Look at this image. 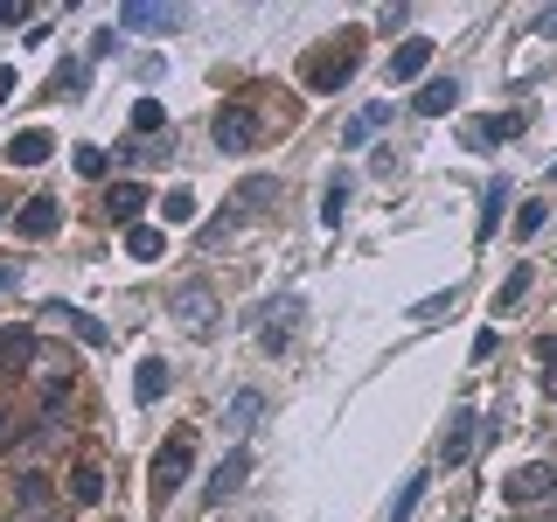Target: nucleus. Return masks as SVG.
<instances>
[{"mask_svg": "<svg viewBox=\"0 0 557 522\" xmlns=\"http://www.w3.org/2000/svg\"><path fill=\"white\" fill-rule=\"evenodd\" d=\"M516 202V188H509V174H495V182H487L481 188V223H474V237L487 244V237H495L502 231V209H509Z\"/></svg>", "mask_w": 557, "mask_h": 522, "instance_id": "11", "label": "nucleus"}, {"mask_svg": "<svg viewBox=\"0 0 557 522\" xmlns=\"http://www.w3.org/2000/svg\"><path fill=\"white\" fill-rule=\"evenodd\" d=\"M425 487H432L425 474H411L405 487H397V501H391V515H383V522H411V509H418V501H425Z\"/></svg>", "mask_w": 557, "mask_h": 522, "instance_id": "26", "label": "nucleus"}, {"mask_svg": "<svg viewBox=\"0 0 557 522\" xmlns=\"http://www.w3.org/2000/svg\"><path fill=\"white\" fill-rule=\"evenodd\" d=\"M168 383H174V370H168L161 356H147V362H139V376H133V397H139V405H161Z\"/></svg>", "mask_w": 557, "mask_h": 522, "instance_id": "17", "label": "nucleus"}, {"mask_svg": "<svg viewBox=\"0 0 557 522\" xmlns=\"http://www.w3.org/2000/svg\"><path fill=\"white\" fill-rule=\"evenodd\" d=\"M168 313L188 327V335H216V321H223V307H216V293L202 286V278H188V286H174V300Z\"/></svg>", "mask_w": 557, "mask_h": 522, "instance_id": "3", "label": "nucleus"}, {"mask_svg": "<svg viewBox=\"0 0 557 522\" xmlns=\"http://www.w3.org/2000/svg\"><path fill=\"white\" fill-rule=\"evenodd\" d=\"M14 231H22L28 244L57 237V231H63V202H57V196H28L22 209H14Z\"/></svg>", "mask_w": 557, "mask_h": 522, "instance_id": "6", "label": "nucleus"}, {"mask_svg": "<svg viewBox=\"0 0 557 522\" xmlns=\"http://www.w3.org/2000/svg\"><path fill=\"white\" fill-rule=\"evenodd\" d=\"M544 28H550V35H557V8H550V14H544Z\"/></svg>", "mask_w": 557, "mask_h": 522, "instance_id": "40", "label": "nucleus"}, {"mask_svg": "<svg viewBox=\"0 0 557 522\" xmlns=\"http://www.w3.org/2000/svg\"><path fill=\"white\" fill-rule=\"evenodd\" d=\"M530 278H536L530 265H516L509 278H502V293H495V313H509V307H522V293H530Z\"/></svg>", "mask_w": 557, "mask_h": 522, "instance_id": "28", "label": "nucleus"}, {"mask_svg": "<svg viewBox=\"0 0 557 522\" xmlns=\"http://www.w3.org/2000/svg\"><path fill=\"white\" fill-rule=\"evenodd\" d=\"M49 321H63V327H70V335H77L84 348H104V341H112V327H104V321H91L84 307H49Z\"/></svg>", "mask_w": 557, "mask_h": 522, "instance_id": "15", "label": "nucleus"}, {"mask_svg": "<svg viewBox=\"0 0 557 522\" xmlns=\"http://www.w3.org/2000/svg\"><path fill=\"white\" fill-rule=\"evenodd\" d=\"M522 126H530V112H495V119H474V126H467V147L487 153L495 139H516Z\"/></svg>", "mask_w": 557, "mask_h": 522, "instance_id": "10", "label": "nucleus"}, {"mask_svg": "<svg viewBox=\"0 0 557 522\" xmlns=\"http://www.w3.org/2000/svg\"><path fill=\"white\" fill-rule=\"evenodd\" d=\"M383 119H391V104H362L356 119H348V133H342V147H362V139H370Z\"/></svg>", "mask_w": 557, "mask_h": 522, "instance_id": "24", "label": "nucleus"}, {"mask_svg": "<svg viewBox=\"0 0 557 522\" xmlns=\"http://www.w3.org/2000/svg\"><path fill=\"white\" fill-rule=\"evenodd\" d=\"M161 126H168V104L161 98H139L133 104V133H161Z\"/></svg>", "mask_w": 557, "mask_h": 522, "instance_id": "30", "label": "nucleus"}, {"mask_svg": "<svg viewBox=\"0 0 557 522\" xmlns=\"http://www.w3.org/2000/svg\"><path fill=\"white\" fill-rule=\"evenodd\" d=\"M14 522H63L57 509H49V481H22V509H14Z\"/></svg>", "mask_w": 557, "mask_h": 522, "instance_id": "21", "label": "nucleus"}, {"mask_svg": "<svg viewBox=\"0 0 557 522\" xmlns=\"http://www.w3.org/2000/svg\"><path fill=\"white\" fill-rule=\"evenodd\" d=\"M70 501H77V509H98V501H104V474H98V460H77V467H70Z\"/></svg>", "mask_w": 557, "mask_h": 522, "instance_id": "18", "label": "nucleus"}, {"mask_svg": "<svg viewBox=\"0 0 557 522\" xmlns=\"http://www.w3.org/2000/svg\"><path fill=\"white\" fill-rule=\"evenodd\" d=\"M70 161H77V174H84V182H104L112 153H104V147H70Z\"/></svg>", "mask_w": 557, "mask_h": 522, "instance_id": "29", "label": "nucleus"}, {"mask_svg": "<svg viewBox=\"0 0 557 522\" xmlns=\"http://www.w3.org/2000/svg\"><path fill=\"white\" fill-rule=\"evenodd\" d=\"M188 467H196V432H174V439H168L161 452H153V467H147V487H153V509H168V501L182 495Z\"/></svg>", "mask_w": 557, "mask_h": 522, "instance_id": "1", "label": "nucleus"}, {"mask_svg": "<svg viewBox=\"0 0 557 522\" xmlns=\"http://www.w3.org/2000/svg\"><path fill=\"white\" fill-rule=\"evenodd\" d=\"M536 376H544V390L557 397V335H544V341H536Z\"/></svg>", "mask_w": 557, "mask_h": 522, "instance_id": "32", "label": "nucleus"}, {"mask_svg": "<svg viewBox=\"0 0 557 522\" xmlns=\"http://www.w3.org/2000/svg\"><path fill=\"white\" fill-rule=\"evenodd\" d=\"M70 383H77V376H70V362L57 356V370L42 376V405H63V397H70Z\"/></svg>", "mask_w": 557, "mask_h": 522, "instance_id": "31", "label": "nucleus"}, {"mask_svg": "<svg viewBox=\"0 0 557 522\" xmlns=\"http://www.w3.org/2000/svg\"><path fill=\"white\" fill-rule=\"evenodd\" d=\"M0 446H8V411H0Z\"/></svg>", "mask_w": 557, "mask_h": 522, "instance_id": "41", "label": "nucleus"}, {"mask_svg": "<svg viewBox=\"0 0 557 522\" xmlns=\"http://www.w3.org/2000/svg\"><path fill=\"white\" fill-rule=\"evenodd\" d=\"M425 63H432V42H425V35H405V42H397V57H391V84L425 77Z\"/></svg>", "mask_w": 557, "mask_h": 522, "instance_id": "13", "label": "nucleus"}, {"mask_svg": "<svg viewBox=\"0 0 557 522\" xmlns=\"http://www.w3.org/2000/svg\"><path fill=\"white\" fill-rule=\"evenodd\" d=\"M126 251H133V258H161V251H168V231H153V223H133V231H126Z\"/></svg>", "mask_w": 557, "mask_h": 522, "instance_id": "25", "label": "nucleus"}, {"mask_svg": "<svg viewBox=\"0 0 557 522\" xmlns=\"http://www.w3.org/2000/svg\"><path fill=\"white\" fill-rule=\"evenodd\" d=\"M14 278H22V272H14V265H0V293H8V286H14Z\"/></svg>", "mask_w": 557, "mask_h": 522, "instance_id": "39", "label": "nucleus"}, {"mask_svg": "<svg viewBox=\"0 0 557 522\" xmlns=\"http://www.w3.org/2000/svg\"><path fill=\"white\" fill-rule=\"evenodd\" d=\"M342 216H348V174H335V182L321 188V223H327V231H342Z\"/></svg>", "mask_w": 557, "mask_h": 522, "instance_id": "23", "label": "nucleus"}, {"mask_svg": "<svg viewBox=\"0 0 557 522\" xmlns=\"http://www.w3.org/2000/svg\"><path fill=\"white\" fill-rule=\"evenodd\" d=\"M49 153H57V139H49V133H14V139H8V161H14V167H42Z\"/></svg>", "mask_w": 557, "mask_h": 522, "instance_id": "20", "label": "nucleus"}, {"mask_svg": "<svg viewBox=\"0 0 557 522\" xmlns=\"http://www.w3.org/2000/svg\"><path fill=\"white\" fill-rule=\"evenodd\" d=\"M244 474H251V452L231 446V460H216V474H209V487H202V509H223V501L244 487Z\"/></svg>", "mask_w": 557, "mask_h": 522, "instance_id": "7", "label": "nucleus"}, {"mask_svg": "<svg viewBox=\"0 0 557 522\" xmlns=\"http://www.w3.org/2000/svg\"><path fill=\"white\" fill-rule=\"evenodd\" d=\"M22 22V8H14V0H0V28H14Z\"/></svg>", "mask_w": 557, "mask_h": 522, "instance_id": "37", "label": "nucleus"}, {"mask_svg": "<svg viewBox=\"0 0 557 522\" xmlns=\"http://www.w3.org/2000/svg\"><path fill=\"white\" fill-rule=\"evenodd\" d=\"M119 22H126V28H139V35H168L174 22H182V14H174V8H126Z\"/></svg>", "mask_w": 557, "mask_h": 522, "instance_id": "22", "label": "nucleus"}, {"mask_svg": "<svg viewBox=\"0 0 557 522\" xmlns=\"http://www.w3.org/2000/svg\"><path fill=\"white\" fill-rule=\"evenodd\" d=\"M139 209H147V188H139V182H112V196H104V216L133 231V216H139Z\"/></svg>", "mask_w": 557, "mask_h": 522, "instance_id": "19", "label": "nucleus"}, {"mask_svg": "<svg viewBox=\"0 0 557 522\" xmlns=\"http://www.w3.org/2000/svg\"><path fill=\"white\" fill-rule=\"evenodd\" d=\"M293 321H300V300H278V307H265V327H258V341H265V356H278V348L293 341Z\"/></svg>", "mask_w": 557, "mask_h": 522, "instance_id": "12", "label": "nucleus"}, {"mask_svg": "<svg viewBox=\"0 0 557 522\" xmlns=\"http://www.w3.org/2000/svg\"><path fill=\"white\" fill-rule=\"evenodd\" d=\"M356 63H362V28H342L335 49H313L307 57V84L313 91H342V84L356 77Z\"/></svg>", "mask_w": 557, "mask_h": 522, "instance_id": "2", "label": "nucleus"}, {"mask_svg": "<svg viewBox=\"0 0 557 522\" xmlns=\"http://www.w3.org/2000/svg\"><path fill=\"white\" fill-rule=\"evenodd\" d=\"M544 223H550V202H522V209H516V231H522V237H536Z\"/></svg>", "mask_w": 557, "mask_h": 522, "instance_id": "33", "label": "nucleus"}, {"mask_svg": "<svg viewBox=\"0 0 557 522\" xmlns=\"http://www.w3.org/2000/svg\"><path fill=\"white\" fill-rule=\"evenodd\" d=\"M161 216L168 223H196V196H188V188H174V196L161 202Z\"/></svg>", "mask_w": 557, "mask_h": 522, "instance_id": "34", "label": "nucleus"}, {"mask_svg": "<svg viewBox=\"0 0 557 522\" xmlns=\"http://www.w3.org/2000/svg\"><path fill=\"white\" fill-rule=\"evenodd\" d=\"M57 84H63V91H84V63H63L57 77H49V91H57Z\"/></svg>", "mask_w": 557, "mask_h": 522, "instance_id": "36", "label": "nucleus"}, {"mask_svg": "<svg viewBox=\"0 0 557 522\" xmlns=\"http://www.w3.org/2000/svg\"><path fill=\"white\" fill-rule=\"evenodd\" d=\"M550 487H557V467L536 460V467H516V474L502 481V501H509V509H536V501H544Z\"/></svg>", "mask_w": 557, "mask_h": 522, "instance_id": "5", "label": "nucleus"}, {"mask_svg": "<svg viewBox=\"0 0 557 522\" xmlns=\"http://www.w3.org/2000/svg\"><path fill=\"white\" fill-rule=\"evenodd\" d=\"M550 182H557V174H550Z\"/></svg>", "mask_w": 557, "mask_h": 522, "instance_id": "43", "label": "nucleus"}, {"mask_svg": "<svg viewBox=\"0 0 557 522\" xmlns=\"http://www.w3.org/2000/svg\"><path fill=\"white\" fill-rule=\"evenodd\" d=\"M258 418H265V397H258V390H237V397H231V411H223V432H231V439L244 446V432H251Z\"/></svg>", "mask_w": 557, "mask_h": 522, "instance_id": "16", "label": "nucleus"}, {"mask_svg": "<svg viewBox=\"0 0 557 522\" xmlns=\"http://www.w3.org/2000/svg\"><path fill=\"white\" fill-rule=\"evenodd\" d=\"M474 425H481V418H474V411H467V405H460V411H453V418H446V432H440V467H460V460H467V452H474V439H481V432H474Z\"/></svg>", "mask_w": 557, "mask_h": 522, "instance_id": "8", "label": "nucleus"}, {"mask_svg": "<svg viewBox=\"0 0 557 522\" xmlns=\"http://www.w3.org/2000/svg\"><path fill=\"white\" fill-rule=\"evenodd\" d=\"M8 91H14V70H0V104H8Z\"/></svg>", "mask_w": 557, "mask_h": 522, "instance_id": "38", "label": "nucleus"}, {"mask_svg": "<svg viewBox=\"0 0 557 522\" xmlns=\"http://www.w3.org/2000/svg\"><path fill=\"white\" fill-rule=\"evenodd\" d=\"M446 307H453V286H446V293H432V300H418V307H411V321H440Z\"/></svg>", "mask_w": 557, "mask_h": 522, "instance_id": "35", "label": "nucleus"}, {"mask_svg": "<svg viewBox=\"0 0 557 522\" xmlns=\"http://www.w3.org/2000/svg\"><path fill=\"white\" fill-rule=\"evenodd\" d=\"M28 362H35V327L8 321L0 327V376H28Z\"/></svg>", "mask_w": 557, "mask_h": 522, "instance_id": "9", "label": "nucleus"}, {"mask_svg": "<svg viewBox=\"0 0 557 522\" xmlns=\"http://www.w3.org/2000/svg\"><path fill=\"white\" fill-rule=\"evenodd\" d=\"M418 112H425V119H446L453 112V104H460V77H425V84H418Z\"/></svg>", "mask_w": 557, "mask_h": 522, "instance_id": "14", "label": "nucleus"}, {"mask_svg": "<svg viewBox=\"0 0 557 522\" xmlns=\"http://www.w3.org/2000/svg\"><path fill=\"white\" fill-rule=\"evenodd\" d=\"M265 202H278V182L272 174H251V182L237 188V209H265Z\"/></svg>", "mask_w": 557, "mask_h": 522, "instance_id": "27", "label": "nucleus"}, {"mask_svg": "<svg viewBox=\"0 0 557 522\" xmlns=\"http://www.w3.org/2000/svg\"><path fill=\"white\" fill-rule=\"evenodd\" d=\"M550 501H557V487H550Z\"/></svg>", "mask_w": 557, "mask_h": 522, "instance_id": "42", "label": "nucleus"}, {"mask_svg": "<svg viewBox=\"0 0 557 522\" xmlns=\"http://www.w3.org/2000/svg\"><path fill=\"white\" fill-rule=\"evenodd\" d=\"M209 139H216V153H251L258 147V112L251 104H223V112L209 119Z\"/></svg>", "mask_w": 557, "mask_h": 522, "instance_id": "4", "label": "nucleus"}]
</instances>
